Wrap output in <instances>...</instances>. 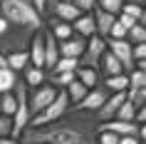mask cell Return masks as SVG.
Returning a JSON list of instances; mask_svg holds the SVG:
<instances>
[{
  "label": "cell",
  "instance_id": "obj_30",
  "mask_svg": "<svg viewBox=\"0 0 146 144\" xmlns=\"http://www.w3.org/2000/svg\"><path fill=\"white\" fill-rule=\"evenodd\" d=\"M5 137H13V117L0 114V139H5Z\"/></svg>",
  "mask_w": 146,
  "mask_h": 144
},
{
  "label": "cell",
  "instance_id": "obj_16",
  "mask_svg": "<svg viewBox=\"0 0 146 144\" xmlns=\"http://www.w3.org/2000/svg\"><path fill=\"white\" fill-rule=\"evenodd\" d=\"M99 70L104 72V77H114V75H124V70H121V65H119V60H116L114 55L109 52H104L102 55V60H99Z\"/></svg>",
  "mask_w": 146,
  "mask_h": 144
},
{
  "label": "cell",
  "instance_id": "obj_31",
  "mask_svg": "<svg viewBox=\"0 0 146 144\" xmlns=\"http://www.w3.org/2000/svg\"><path fill=\"white\" fill-rule=\"evenodd\" d=\"M72 5L79 10V13H92L97 8V0H72Z\"/></svg>",
  "mask_w": 146,
  "mask_h": 144
},
{
  "label": "cell",
  "instance_id": "obj_38",
  "mask_svg": "<svg viewBox=\"0 0 146 144\" xmlns=\"http://www.w3.org/2000/svg\"><path fill=\"white\" fill-rule=\"evenodd\" d=\"M23 3H27V5H32V0H23Z\"/></svg>",
  "mask_w": 146,
  "mask_h": 144
},
{
  "label": "cell",
  "instance_id": "obj_5",
  "mask_svg": "<svg viewBox=\"0 0 146 144\" xmlns=\"http://www.w3.org/2000/svg\"><path fill=\"white\" fill-rule=\"evenodd\" d=\"M107 52V40L99 38V35H92L84 45V52L79 57V67H92V70H99V60L102 55Z\"/></svg>",
  "mask_w": 146,
  "mask_h": 144
},
{
  "label": "cell",
  "instance_id": "obj_27",
  "mask_svg": "<svg viewBox=\"0 0 146 144\" xmlns=\"http://www.w3.org/2000/svg\"><path fill=\"white\" fill-rule=\"evenodd\" d=\"M126 80H129V90H141V87H146V70L134 67V72H129Z\"/></svg>",
  "mask_w": 146,
  "mask_h": 144
},
{
  "label": "cell",
  "instance_id": "obj_23",
  "mask_svg": "<svg viewBox=\"0 0 146 144\" xmlns=\"http://www.w3.org/2000/svg\"><path fill=\"white\" fill-rule=\"evenodd\" d=\"M15 107H17V99H15V94H13V92L0 94V114L13 117V114H15Z\"/></svg>",
  "mask_w": 146,
  "mask_h": 144
},
{
  "label": "cell",
  "instance_id": "obj_12",
  "mask_svg": "<svg viewBox=\"0 0 146 144\" xmlns=\"http://www.w3.org/2000/svg\"><path fill=\"white\" fill-rule=\"evenodd\" d=\"M42 40H45V72H50L54 62L60 60V50H57V40L52 38L50 30H42Z\"/></svg>",
  "mask_w": 146,
  "mask_h": 144
},
{
  "label": "cell",
  "instance_id": "obj_35",
  "mask_svg": "<svg viewBox=\"0 0 146 144\" xmlns=\"http://www.w3.org/2000/svg\"><path fill=\"white\" fill-rule=\"evenodd\" d=\"M119 144H139L136 137H119Z\"/></svg>",
  "mask_w": 146,
  "mask_h": 144
},
{
  "label": "cell",
  "instance_id": "obj_17",
  "mask_svg": "<svg viewBox=\"0 0 146 144\" xmlns=\"http://www.w3.org/2000/svg\"><path fill=\"white\" fill-rule=\"evenodd\" d=\"M64 94H67V99H69V107L74 109V107H77L79 102L84 99V94H87V87H84L82 82H77V80H74V82H69L67 87H64Z\"/></svg>",
  "mask_w": 146,
  "mask_h": 144
},
{
  "label": "cell",
  "instance_id": "obj_25",
  "mask_svg": "<svg viewBox=\"0 0 146 144\" xmlns=\"http://www.w3.org/2000/svg\"><path fill=\"white\" fill-rule=\"evenodd\" d=\"M77 67H79V60H74V57H60L50 72H74Z\"/></svg>",
  "mask_w": 146,
  "mask_h": 144
},
{
  "label": "cell",
  "instance_id": "obj_14",
  "mask_svg": "<svg viewBox=\"0 0 146 144\" xmlns=\"http://www.w3.org/2000/svg\"><path fill=\"white\" fill-rule=\"evenodd\" d=\"M45 70H40V67H32V65H27V67L23 70V80L25 82V87L27 90H35V87H40V84H45Z\"/></svg>",
  "mask_w": 146,
  "mask_h": 144
},
{
  "label": "cell",
  "instance_id": "obj_39",
  "mask_svg": "<svg viewBox=\"0 0 146 144\" xmlns=\"http://www.w3.org/2000/svg\"><path fill=\"white\" fill-rule=\"evenodd\" d=\"M62 3H72V0H62Z\"/></svg>",
  "mask_w": 146,
  "mask_h": 144
},
{
  "label": "cell",
  "instance_id": "obj_2",
  "mask_svg": "<svg viewBox=\"0 0 146 144\" xmlns=\"http://www.w3.org/2000/svg\"><path fill=\"white\" fill-rule=\"evenodd\" d=\"M0 17L13 27V30L27 32V35H35V32L42 30V15L37 10L23 3V0H0Z\"/></svg>",
  "mask_w": 146,
  "mask_h": 144
},
{
  "label": "cell",
  "instance_id": "obj_32",
  "mask_svg": "<svg viewBox=\"0 0 146 144\" xmlns=\"http://www.w3.org/2000/svg\"><path fill=\"white\" fill-rule=\"evenodd\" d=\"M97 144H119V137L111 132H97Z\"/></svg>",
  "mask_w": 146,
  "mask_h": 144
},
{
  "label": "cell",
  "instance_id": "obj_10",
  "mask_svg": "<svg viewBox=\"0 0 146 144\" xmlns=\"http://www.w3.org/2000/svg\"><path fill=\"white\" fill-rule=\"evenodd\" d=\"M84 45H87L84 38L72 35L69 40L57 42V50H60V57H74V60H79V57H82V52H84Z\"/></svg>",
  "mask_w": 146,
  "mask_h": 144
},
{
  "label": "cell",
  "instance_id": "obj_7",
  "mask_svg": "<svg viewBox=\"0 0 146 144\" xmlns=\"http://www.w3.org/2000/svg\"><path fill=\"white\" fill-rule=\"evenodd\" d=\"M107 97H109V90L104 87V84H97V87H92V90H87V94H84V99L79 102L74 109H79V112H89V114H94L97 109H99L104 102H107Z\"/></svg>",
  "mask_w": 146,
  "mask_h": 144
},
{
  "label": "cell",
  "instance_id": "obj_36",
  "mask_svg": "<svg viewBox=\"0 0 146 144\" xmlns=\"http://www.w3.org/2000/svg\"><path fill=\"white\" fill-rule=\"evenodd\" d=\"M0 144H20V142L13 139V137H5V139H0Z\"/></svg>",
  "mask_w": 146,
  "mask_h": 144
},
{
  "label": "cell",
  "instance_id": "obj_29",
  "mask_svg": "<svg viewBox=\"0 0 146 144\" xmlns=\"http://www.w3.org/2000/svg\"><path fill=\"white\" fill-rule=\"evenodd\" d=\"M126 99H129L136 109L144 107L146 104V87H141V90H126Z\"/></svg>",
  "mask_w": 146,
  "mask_h": 144
},
{
  "label": "cell",
  "instance_id": "obj_15",
  "mask_svg": "<svg viewBox=\"0 0 146 144\" xmlns=\"http://www.w3.org/2000/svg\"><path fill=\"white\" fill-rule=\"evenodd\" d=\"M74 80L82 82L87 90H92V87H97V84L102 82L99 80V70H92V67H77L74 70Z\"/></svg>",
  "mask_w": 146,
  "mask_h": 144
},
{
  "label": "cell",
  "instance_id": "obj_21",
  "mask_svg": "<svg viewBox=\"0 0 146 144\" xmlns=\"http://www.w3.org/2000/svg\"><path fill=\"white\" fill-rule=\"evenodd\" d=\"M104 87L109 90V94H114V92H126L129 90V80L126 75H114V77H104Z\"/></svg>",
  "mask_w": 146,
  "mask_h": 144
},
{
  "label": "cell",
  "instance_id": "obj_13",
  "mask_svg": "<svg viewBox=\"0 0 146 144\" xmlns=\"http://www.w3.org/2000/svg\"><path fill=\"white\" fill-rule=\"evenodd\" d=\"M92 17H94V27H97V35L107 40L109 30H111V25L116 23V17H114V15H109V13H104V10H99V8H94V10H92Z\"/></svg>",
  "mask_w": 146,
  "mask_h": 144
},
{
  "label": "cell",
  "instance_id": "obj_1",
  "mask_svg": "<svg viewBox=\"0 0 146 144\" xmlns=\"http://www.w3.org/2000/svg\"><path fill=\"white\" fill-rule=\"evenodd\" d=\"M20 144H97V119L89 112L69 109L45 127H25Z\"/></svg>",
  "mask_w": 146,
  "mask_h": 144
},
{
  "label": "cell",
  "instance_id": "obj_37",
  "mask_svg": "<svg viewBox=\"0 0 146 144\" xmlns=\"http://www.w3.org/2000/svg\"><path fill=\"white\" fill-rule=\"evenodd\" d=\"M124 3H136V5H144V0H124Z\"/></svg>",
  "mask_w": 146,
  "mask_h": 144
},
{
  "label": "cell",
  "instance_id": "obj_9",
  "mask_svg": "<svg viewBox=\"0 0 146 144\" xmlns=\"http://www.w3.org/2000/svg\"><path fill=\"white\" fill-rule=\"evenodd\" d=\"M27 57H30L32 67L45 70V40H42V30L35 32L30 38V45H27Z\"/></svg>",
  "mask_w": 146,
  "mask_h": 144
},
{
  "label": "cell",
  "instance_id": "obj_19",
  "mask_svg": "<svg viewBox=\"0 0 146 144\" xmlns=\"http://www.w3.org/2000/svg\"><path fill=\"white\" fill-rule=\"evenodd\" d=\"M50 32H52V38L57 40V42H62V40H69L74 32H72V25L62 23V20H54V17H50Z\"/></svg>",
  "mask_w": 146,
  "mask_h": 144
},
{
  "label": "cell",
  "instance_id": "obj_6",
  "mask_svg": "<svg viewBox=\"0 0 146 144\" xmlns=\"http://www.w3.org/2000/svg\"><path fill=\"white\" fill-rule=\"evenodd\" d=\"M107 50L114 55L116 60H119L124 75L134 72L136 65H134V57H131V42H126V40H109V38H107Z\"/></svg>",
  "mask_w": 146,
  "mask_h": 144
},
{
  "label": "cell",
  "instance_id": "obj_34",
  "mask_svg": "<svg viewBox=\"0 0 146 144\" xmlns=\"http://www.w3.org/2000/svg\"><path fill=\"white\" fill-rule=\"evenodd\" d=\"M45 5H47V0H32V8L37 10L42 17H45Z\"/></svg>",
  "mask_w": 146,
  "mask_h": 144
},
{
  "label": "cell",
  "instance_id": "obj_18",
  "mask_svg": "<svg viewBox=\"0 0 146 144\" xmlns=\"http://www.w3.org/2000/svg\"><path fill=\"white\" fill-rule=\"evenodd\" d=\"M5 65H8L15 75H20V72L30 65V57H27V52H8L5 55Z\"/></svg>",
  "mask_w": 146,
  "mask_h": 144
},
{
  "label": "cell",
  "instance_id": "obj_3",
  "mask_svg": "<svg viewBox=\"0 0 146 144\" xmlns=\"http://www.w3.org/2000/svg\"><path fill=\"white\" fill-rule=\"evenodd\" d=\"M69 109H72V107H69L67 94H64V90H60V92H57V97H54L40 114H35V117L30 119V124H27V127H45V124H50V122L60 119L62 114H67Z\"/></svg>",
  "mask_w": 146,
  "mask_h": 144
},
{
  "label": "cell",
  "instance_id": "obj_24",
  "mask_svg": "<svg viewBox=\"0 0 146 144\" xmlns=\"http://www.w3.org/2000/svg\"><path fill=\"white\" fill-rule=\"evenodd\" d=\"M126 42H131V45H146V27L144 25H134L126 32Z\"/></svg>",
  "mask_w": 146,
  "mask_h": 144
},
{
  "label": "cell",
  "instance_id": "obj_11",
  "mask_svg": "<svg viewBox=\"0 0 146 144\" xmlns=\"http://www.w3.org/2000/svg\"><path fill=\"white\" fill-rule=\"evenodd\" d=\"M72 32H74V35H79V38H84V40H89L92 35H97V27H94L92 13H82V15L72 23Z\"/></svg>",
  "mask_w": 146,
  "mask_h": 144
},
{
  "label": "cell",
  "instance_id": "obj_4",
  "mask_svg": "<svg viewBox=\"0 0 146 144\" xmlns=\"http://www.w3.org/2000/svg\"><path fill=\"white\" fill-rule=\"evenodd\" d=\"M57 87H52V84H40V87H35V90H30V94H27V107H30V119L35 117V114H40L42 109H45L50 102H52L54 97H57Z\"/></svg>",
  "mask_w": 146,
  "mask_h": 144
},
{
  "label": "cell",
  "instance_id": "obj_20",
  "mask_svg": "<svg viewBox=\"0 0 146 144\" xmlns=\"http://www.w3.org/2000/svg\"><path fill=\"white\" fill-rule=\"evenodd\" d=\"M45 82L52 84V87H57V90H64L69 82H74V72H47Z\"/></svg>",
  "mask_w": 146,
  "mask_h": 144
},
{
  "label": "cell",
  "instance_id": "obj_8",
  "mask_svg": "<svg viewBox=\"0 0 146 144\" xmlns=\"http://www.w3.org/2000/svg\"><path fill=\"white\" fill-rule=\"evenodd\" d=\"M126 99V92H114V94H109L107 102L94 112V119H97V124H102V122H109L116 117V109L121 107V102Z\"/></svg>",
  "mask_w": 146,
  "mask_h": 144
},
{
  "label": "cell",
  "instance_id": "obj_26",
  "mask_svg": "<svg viewBox=\"0 0 146 144\" xmlns=\"http://www.w3.org/2000/svg\"><path fill=\"white\" fill-rule=\"evenodd\" d=\"M134 114H136V107L131 104L129 99H124L121 107L116 109V117H114V119H119V122H134Z\"/></svg>",
  "mask_w": 146,
  "mask_h": 144
},
{
  "label": "cell",
  "instance_id": "obj_33",
  "mask_svg": "<svg viewBox=\"0 0 146 144\" xmlns=\"http://www.w3.org/2000/svg\"><path fill=\"white\" fill-rule=\"evenodd\" d=\"M144 122H146V107H139L134 114V124H144Z\"/></svg>",
  "mask_w": 146,
  "mask_h": 144
},
{
  "label": "cell",
  "instance_id": "obj_22",
  "mask_svg": "<svg viewBox=\"0 0 146 144\" xmlns=\"http://www.w3.org/2000/svg\"><path fill=\"white\" fill-rule=\"evenodd\" d=\"M17 77L10 67H3L0 70V94H5V92H13L15 90V82H17Z\"/></svg>",
  "mask_w": 146,
  "mask_h": 144
},
{
  "label": "cell",
  "instance_id": "obj_28",
  "mask_svg": "<svg viewBox=\"0 0 146 144\" xmlns=\"http://www.w3.org/2000/svg\"><path fill=\"white\" fill-rule=\"evenodd\" d=\"M97 8L116 17L119 13H121V8H124V0H97Z\"/></svg>",
  "mask_w": 146,
  "mask_h": 144
}]
</instances>
